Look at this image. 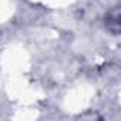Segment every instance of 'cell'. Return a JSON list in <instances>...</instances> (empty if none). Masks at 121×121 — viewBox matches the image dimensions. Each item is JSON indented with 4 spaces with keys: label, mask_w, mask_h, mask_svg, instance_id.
<instances>
[{
    "label": "cell",
    "mask_w": 121,
    "mask_h": 121,
    "mask_svg": "<svg viewBox=\"0 0 121 121\" xmlns=\"http://www.w3.org/2000/svg\"><path fill=\"white\" fill-rule=\"evenodd\" d=\"M104 29L111 34H121V7H114L104 16Z\"/></svg>",
    "instance_id": "6da1fadb"
}]
</instances>
